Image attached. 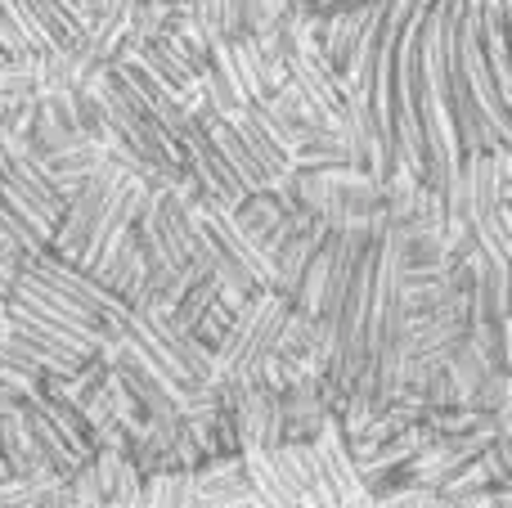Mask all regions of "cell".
Returning <instances> with one entry per match:
<instances>
[{
	"label": "cell",
	"mask_w": 512,
	"mask_h": 508,
	"mask_svg": "<svg viewBox=\"0 0 512 508\" xmlns=\"http://www.w3.org/2000/svg\"><path fill=\"white\" fill-rule=\"evenodd\" d=\"M288 297H279L274 288H261L248 302L234 311L230 333L225 342L212 351V387L230 392V387H248L256 383L261 365L270 360L274 342H279V329L288 320Z\"/></svg>",
	"instance_id": "obj_1"
},
{
	"label": "cell",
	"mask_w": 512,
	"mask_h": 508,
	"mask_svg": "<svg viewBox=\"0 0 512 508\" xmlns=\"http://www.w3.org/2000/svg\"><path fill=\"white\" fill-rule=\"evenodd\" d=\"M23 270H32L36 279H45V284L54 288L59 297H68L77 311H86L90 320H104V324H117L122 329L126 320H131V311H126L122 302H117L113 293H108L104 284H99L90 270H81V266H68V261H59V257H50V252H36V257H27L23 261Z\"/></svg>",
	"instance_id": "obj_2"
},
{
	"label": "cell",
	"mask_w": 512,
	"mask_h": 508,
	"mask_svg": "<svg viewBox=\"0 0 512 508\" xmlns=\"http://www.w3.org/2000/svg\"><path fill=\"white\" fill-rule=\"evenodd\" d=\"M36 162H41V171L50 176V185L59 189V198L68 203V198H77L81 189H86L90 180H95L99 171L108 167V149L81 135V140L63 144V149L45 153V158H36Z\"/></svg>",
	"instance_id": "obj_3"
},
{
	"label": "cell",
	"mask_w": 512,
	"mask_h": 508,
	"mask_svg": "<svg viewBox=\"0 0 512 508\" xmlns=\"http://www.w3.org/2000/svg\"><path fill=\"white\" fill-rule=\"evenodd\" d=\"M189 477H194L198 508H248L252 504V486H248V473H243V455L203 459Z\"/></svg>",
	"instance_id": "obj_4"
},
{
	"label": "cell",
	"mask_w": 512,
	"mask_h": 508,
	"mask_svg": "<svg viewBox=\"0 0 512 508\" xmlns=\"http://www.w3.org/2000/svg\"><path fill=\"white\" fill-rule=\"evenodd\" d=\"M18 423H23V432H27V441H32L36 459L45 464V473H50L54 482H72V477H77V468H81V459L72 455L68 441L54 432V423L41 414V405L23 401V405H18Z\"/></svg>",
	"instance_id": "obj_5"
},
{
	"label": "cell",
	"mask_w": 512,
	"mask_h": 508,
	"mask_svg": "<svg viewBox=\"0 0 512 508\" xmlns=\"http://www.w3.org/2000/svg\"><path fill=\"white\" fill-rule=\"evenodd\" d=\"M481 54L495 90L512 104V63H508V0H481Z\"/></svg>",
	"instance_id": "obj_6"
},
{
	"label": "cell",
	"mask_w": 512,
	"mask_h": 508,
	"mask_svg": "<svg viewBox=\"0 0 512 508\" xmlns=\"http://www.w3.org/2000/svg\"><path fill=\"white\" fill-rule=\"evenodd\" d=\"M230 122H234V131L243 135V144H248V149L256 153V158H261V167L270 171V176H274V180H279V185H283V176H288V153H283V144L274 140V135L265 131L261 122H256L248 104H243L239 113H230Z\"/></svg>",
	"instance_id": "obj_7"
},
{
	"label": "cell",
	"mask_w": 512,
	"mask_h": 508,
	"mask_svg": "<svg viewBox=\"0 0 512 508\" xmlns=\"http://www.w3.org/2000/svg\"><path fill=\"white\" fill-rule=\"evenodd\" d=\"M472 243H477V252L490 261V266L508 270V252H512V212H508V203L495 207L481 225H472Z\"/></svg>",
	"instance_id": "obj_8"
},
{
	"label": "cell",
	"mask_w": 512,
	"mask_h": 508,
	"mask_svg": "<svg viewBox=\"0 0 512 508\" xmlns=\"http://www.w3.org/2000/svg\"><path fill=\"white\" fill-rule=\"evenodd\" d=\"M221 302V288H216V279L207 275V279H198V284H189L185 293H180V302L171 306V315H176V324L185 333H194L198 329V320H203L212 306Z\"/></svg>",
	"instance_id": "obj_9"
},
{
	"label": "cell",
	"mask_w": 512,
	"mask_h": 508,
	"mask_svg": "<svg viewBox=\"0 0 512 508\" xmlns=\"http://www.w3.org/2000/svg\"><path fill=\"white\" fill-rule=\"evenodd\" d=\"M230 320H234V311H230V306H225V302H216L212 311H207L203 320H198L194 342H198V347H203V351H216V347H221V342H225V333H230Z\"/></svg>",
	"instance_id": "obj_10"
},
{
	"label": "cell",
	"mask_w": 512,
	"mask_h": 508,
	"mask_svg": "<svg viewBox=\"0 0 512 508\" xmlns=\"http://www.w3.org/2000/svg\"><path fill=\"white\" fill-rule=\"evenodd\" d=\"M23 261H27V257L14 248V239H9V234H0V275L14 279L18 270H23Z\"/></svg>",
	"instance_id": "obj_11"
},
{
	"label": "cell",
	"mask_w": 512,
	"mask_h": 508,
	"mask_svg": "<svg viewBox=\"0 0 512 508\" xmlns=\"http://www.w3.org/2000/svg\"><path fill=\"white\" fill-rule=\"evenodd\" d=\"M337 508H378V495H369V491L346 495V500H337Z\"/></svg>",
	"instance_id": "obj_12"
},
{
	"label": "cell",
	"mask_w": 512,
	"mask_h": 508,
	"mask_svg": "<svg viewBox=\"0 0 512 508\" xmlns=\"http://www.w3.org/2000/svg\"><path fill=\"white\" fill-rule=\"evenodd\" d=\"M9 284H14V279H5V275H0V302H5V297H9Z\"/></svg>",
	"instance_id": "obj_13"
},
{
	"label": "cell",
	"mask_w": 512,
	"mask_h": 508,
	"mask_svg": "<svg viewBox=\"0 0 512 508\" xmlns=\"http://www.w3.org/2000/svg\"><path fill=\"white\" fill-rule=\"evenodd\" d=\"M68 508H95V504H68Z\"/></svg>",
	"instance_id": "obj_14"
},
{
	"label": "cell",
	"mask_w": 512,
	"mask_h": 508,
	"mask_svg": "<svg viewBox=\"0 0 512 508\" xmlns=\"http://www.w3.org/2000/svg\"><path fill=\"white\" fill-rule=\"evenodd\" d=\"M248 508H265V504H256V500H252V504H248Z\"/></svg>",
	"instance_id": "obj_15"
},
{
	"label": "cell",
	"mask_w": 512,
	"mask_h": 508,
	"mask_svg": "<svg viewBox=\"0 0 512 508\" xmlns=\"http://www.w3.org/2000/svg\"><path fill=\"white\" fill-rule=\"evenodd\" d=\"M0 315H5V302H0Z\"/></svg>",
	"instance_id": "obj_16"
}]
</instances>
